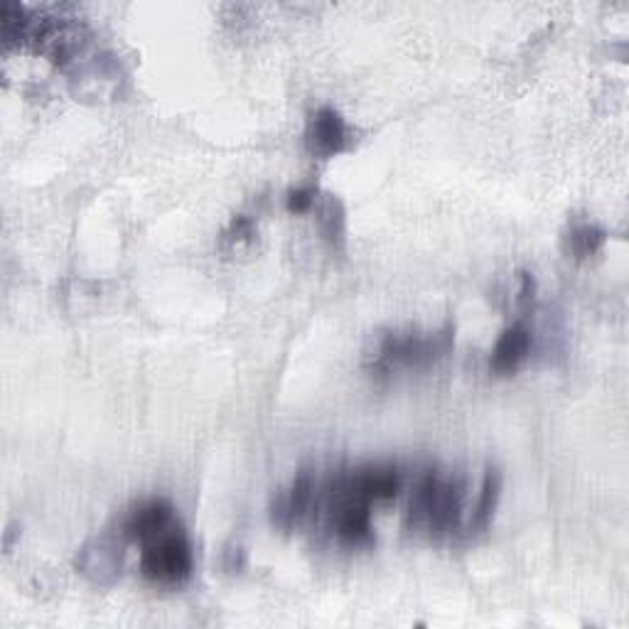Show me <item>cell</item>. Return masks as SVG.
<instances>
[{"label": "cell", "mask_w": 629, "mask_h": 629, "mask_svg": "<svg viewBox=\"0 0 629 629\" xmlns=\"http://www.w3.org/2000/svg\"><path fill=\"white\" fill-rule=\"evenodd\" d=\"M226 555H229L232 561H224V569L226 571H242L244 569V551L242 549H229L226 551Z\"/></svg>", "instance_id": "16"}, {"label": "cell", "mask_w": 629, "mask_h": 629, "mask_svg": "<svg viewBox=\"0 0 629 629\" xmlns=\"http://www.w3.org/2000/svg\"><path fill=\"white\" fill-rule=\"evenodd\" d=\"M531 352V333L524 325H512L509 329H504L502 337L497 339V345L492 349L490 367L494 374L507 377L514 374L521 367V362Z\"/></svg>", "instance_id": "8"}, {"label": "cell", "mask_w": 629, "mask_h": 629, "mask_svg": "<svg viewBox=\"0 0 629 629\" xmlns=\"http://www.w3.org/2000/svg\"><path fill=\"white\" fill-rule=\"evenodd\" d=\"M175 526V512L170 502L165 499H150L143 502L141 507L133 509L126 521H123V536L128 541H150L156 536L170 531Z\"/></svg>", "instance_id": "6"}, {"label": "cell", "mask_w": 629, "mask_h": 629, "mask_svg": "<svg viewBox=\"0 0 629 629\" xmlns=\"http://www.w3.org/2000/svg\"><path fill=\"white\" fill-rule=\"evenodd\" d=\"M313 499H315L313 478L307 472H301L291 484V490L273 504V524L281 526V529H293V526H297L307 517V512L313 507Z\"/></svg>", "instance_id": "7"}, {"label": "cell", "mask_w": 629, "mask_h": 629, "mask_svg": "<svg viewBox=\"0 0 629 629\" xmlns=\"http://www.w3.org/2000/svg\"><path fill=\"white\" fill-rule=\"evenodd\" d=\"M315 194H317L315 188H297V190H291V192H288V210H291L293 214L311 212L313 204H315Z\"/></svg>", "instance_id": "14"}, {"label": "cell", "mask_w": 629, "mask_h": 629, "mask_svg": "<svg viewBox=\"0 0 629 629\" xmlns=\"http://www.w3.org/2000/svg\"><path fill=\"white\" fill-rule=\"evenodd\" d=\"M305 143L307 150H311L315 158L323 160L335 158L337 153H342L347 148V123L342 113L333 106L317 109L311 121H307Z\"/></svg>", "instance_id": "4"}, {"label": "cell", "mask_w": 629, "mask_h": 629, "mask_svg": "<svg viewBox=\"0 0 629 629\" xmlns=\"http://www.w3.org/2000/svg\"><path fill=\"white\" fill-rule=\"evenodd\" d=\"M359 499L364 502H389L394 499L401 490V480L396 468H359L352 478L347 480Z\"/></svg>", "instance_id": "9"}, {"label": "cell", "mask_w": 629, "mask_h": 629, "mask_svg": "<svg viewBox=\"0 0 629 629\" xmlns=\"http://www.w3.org/2000/svg\"><path fill=\"white\" fill-rule=\"evenodd\" d=\"M77 571L94 585H111L121 575V549L116 541L99 536L81 546L77 553Z\"/></svg>", "instance_id": "5"}, {"label": "cell", "mask_w": 629, "mask_h": 629, "mask_svg": "<svg viewBox=\"0 0 629 629\" xmlns=\"http://www.w3.org/2000/svg\"><path fill=\"white\" fill-rule=\"evenodd\" d=\"M462 512V487L456 480H442L436 472L426 474L411 497L408 519L426 526L433 536H446L458 529Z\"/></svg>", "instance_id": "1"}, {"label": "cell", "mask_w": 629, "mask_h": 629, "mask_svg": "<svg viewBox=\"0 0 629 629\" xmlns=\"http://www.w3.org/2000/svg\"><path fill=\"white\" fill-rule=\"evenodd\" d=\"M452 327L420 337L416 333H391L379 345L374 371H394L398 367H426L446 357L452 347Z\"/></svg>", "instance_id": "2"}, {"label": "cell", "mask_w": 629, "mask_h": 629, "mask_svg": "<svg viewBox=\"0 0 629 629\" xmlns=\"http://www.w3.org/2000/svg\"><path fill=\"white\" fill-rule=\"evenodd\" d=\"M536 295V281L531 273H521V291H519V303L521 305H531Z\"/></svg>", "instance_id": "15"}, {"label": "cell", "mask_w": 629, "mask_h": 629, "mask_svg": "<svg viewBox=\"0 0 629 629\" xmlns=\"http://www.w3.org/2000/svg\"><path fill=\"white\" fill-rule=\"evenodd\" d=\"M141 573L150 583L180 585L192 575V546L180 529L165 531L146 541L141 553Z\"/></svg>", "instance_id": "3"}, {"label": "cell", "mask_w": 629, "mask_h": 629, "mask_svg": "<svg viewBox=\"0 0 629 629\" xmlns=\"http://www.w3.org/2000/svg\"><path fill=\"white\" fill-rule=\"evenodd\" d=\"M319 229H323V236L333 246L345 244V210L333 194H327V202L319 210Z\"/></svg>", "instance_id": "12"}, {"label": "cell", "mask_w": 629, "mask_h": 629, "mask_svg": "<svg viewBox=\"0 0 629 629\" xmlns=\"http://www.w3.org/2000/svg\"><path fill=\"white\" fill-rule=\"evenodd\" d=\"M607 234L605 229L595 224H583L575 226L569 236V251L575 256V259H587V256L597 254L605 246Z\"/></svg>", "instance_id": "11"}, {"label": "cell", "mask_w": 629, "mask_h": 629, "mask_svg": "<svg viewBox=\"0 0 629 629\" xmlns=\"http://www.w3.org/2000/svg\"><path fill=\"white\" fill-rule=\"evenodd\" d=\"M502 497V472L497 468H490L487 474H484V482H482V492H480V502H478V509H474V517H472V526L474 529H487L494 512H497V504Z\"/></svg>", "instance_id": "10"}, {"label": "cell", "mask_w": 629, "mask_h": 629, "mask_svg": "<svg viewBox=\"0 0 629 629\" xmlns=\"http://www.w3.org/2000/svg\"><path fill=\"white\" fill-rule=\"evenodd\" d=\"M254 222L249 220V216H244V214H236L232 224H229V229H226L224 234V239L229 242V244H239V242H249L254 239Z\"/></svg>", "instance_id": "13"}]
</instances>
